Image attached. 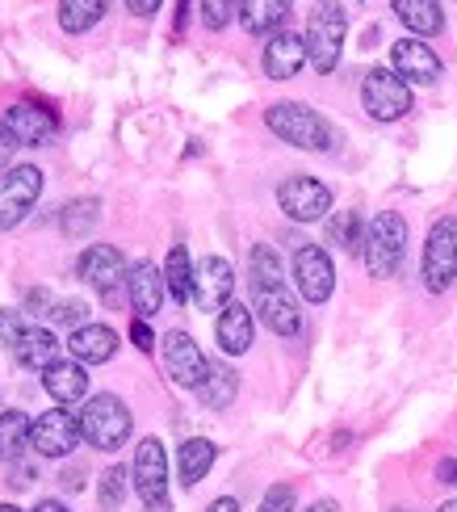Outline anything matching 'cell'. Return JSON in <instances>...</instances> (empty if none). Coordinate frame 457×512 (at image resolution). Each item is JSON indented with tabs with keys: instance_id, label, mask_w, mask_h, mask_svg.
<instances>
[{
	"instance_id": "6da1fadb",
	"label": "cell",
	"mask_w": 457,
	"mask_h": 512,
	"mask_svg": "<svg viewBox=\"0 0 457 512\" xmlns=\"http://www.w3.org/2000/svg\"><path fill=\"white\" fill-rule=\"evenodd\" d=\"M265 122H269V131L281 143L298 147V152H328V147H332V126L323 122V114H315L311 105H302V101H277V105H269Z\"/></svg>"
},
{
	"instance_id": "7a4b0ae2",
	"label": "cell",
	"mask_w": 457,
	"mask_h": 512,
	"mask_svg": "<svg viewBox=\"0 0 457 512\" xmlns=\"http://www.w3.org/2000/svg\"><path fill=\"white\" fill-rule=\"evenodd\" d=\"M403 252H407V219L399 210L374 215V223L365 227V248H361L369 277H395L403 265Z\"/></svg>"
},
{
	"instance_id": "3957f363",
	"label": "cell",
	"mask_w": 457,
	"mask_h": 512,
	"mask_svg": "<svg viewBox=\"0 0 457 512\" xmlns=\"http://www.w3.org/2000/svg\"><path fill=\"white\" fill-rule=\"evenodd\" d=\"M80 429H84V441H89L93 450L114 454L130 437V408L118 395H93L80 408Z\"/></svg>"
},
{
	"instance_id": "277c9868",
	"label": "cell",
	"mask_w": 457,
	"mask_h": 512,
	"mask_svg": "<svg viewBox=\"0 0 457 512\" xmlns=\"http://www.w3.org/2000/svg\"><path fill=\"white\" fill-rule=\"evenodd\" d=\"M344 34H348V17L336 0H319L307 17V55L315 63V72H332L344 51Z\"/></svg>"
},
{
	"instance_id": "5b68a950",
	"label": "cell",
	"mask_w": 457,
	"mask_h": 512,
	"mask_svg": "<svg viewBox=\"0 0 457 512\" xmlns=\"http://www.w3.org/2000/svg\"><path fill=\"white\" fill-rule=\"evenodd\" d=\"M420 269H424V286H428L432 294H445V290L457 282V219H453V215H445V219L432 223L428 240H424V261H420Z\"/></svg>"
},
{
	"instance_id": "8992f818",
	"label": "cell",
	"mask_w": 457,
	"mask_h": 512,
	"mask_svg": "<svg viewBox=\"0 0 457 512\" xmlns=\"http://www.w3.org/2000/svg\"><path fill=\"white\" fill-rule=\"evenodd\" d=\"M361 105L374 122H399L411 110V84L395 68H374L361 80Z\"/></svg>"
},
{
	"instance_id": "52a82bcc",
	"label": "cell",
	"mask_w": 457,
	"mask_h": 512,
	"mask_svg": "<svg viewBox=\"0 0 457 512\" xmlns=\"http://www.w3.org/2000/svg\"><path fill=\"white\" fill-rule=\"evenodd\" d=\"M42 185H47V177H42V168H34V164H13L9 173L0 177V231H13L30 215L42 198Z\"/></svg>"
},
{
	"instance_id": "ba28073f",
	"label": "cell",
	"mask_w": 457,
	"mask_h": 512,
	"mask_svg": "<svg viewBox=\"0 0 457 512\" xmlns=\"http://www.w3.org/2000/svg\"><path fill=\"white\" fill-rule=\"evenodd\" d=\"M135 487H139V500L147 504V512H172L168 508V454L160 437H143L139 450H135Z\"/></svg>"
},
{
	"instance_id": "9c48e42d",
	"label": "cell",
	"mask_w": 457,
	"mask_h": 512,
	"mask_svg": "<svg viewBox=\"0 0 457 512\" xmlns=\"http://www.w3.org/2000/svg\"><path fill=\"white\" fill-rule=\"evenodd\" d=\"M80 441H84L80 412H68V408L42 412V416L34 420V429H30V445H34L42 458H68Z\"/></svg>"
},
{
	"instance_id": "30bf717a",
	"label": "cell",
	"mask_w": 457,
	"mask_h": 512,
	"mask_svg": "<svg viewBox=\"0 0 457 512\" xmlns=\"http://www.w3.org/2000/svg\"><path fill=\"white\" fill-rule=\"evenodd\" d=\"M160 349H164V370H168V378L177 382V387H185V391H198L202 382H206V370H210V361H206V353L198 349V340L177 328V332H168V336L160 340Z\"/></svg>"
},
{
	"instance_id": "8fae6325",
	"label": "cell",
	"mask_w": 457,
	"mask_h": 512,
	"mask_svg": "<svg viewBox=\"0 0 457 512\" xmlns=\"http://www.w3.org/2000/svg\"><path fill=\"white\" fill-rule=\"evenodd\" d=\"M277 202L294 223H315L332 210V189L315 177H286L277 189Z\"/></svg>"
},
{
	"instance_id": "7c38bea8",
	"label": "cell",
	"mask_w": 457,
	"mask_h": 512,
	"mask_svg": "<svg viewBox=\"0 0 457 512\" xmlns=\"http://www.w3.org/2000/svg\"><path fill=\"white\" fill-rule=\"evenodd\" d=\"M294 282H298V294L307 303H328L332 290H336V269H332V256L323 252L319 244H307L294 252Z\"/></svg>"
},
{
	"instance_id": "4fadbf2b",
	"label": "cell",
	"mask_w": 457,
	"mask_h": 512,
	"mask_svg": "<svg viewBox=\"0 0 457 512\" xmlns=\"http://www.w3.org/2000/svg\"><path fill=\"white\" fill-rule=\"evenodd\" d=\"M5 131L17 139V147H47L59 135V118L47 105L34 101H17L5 110Z\"/></svg>"
},
{
	"instance_id": "5bb4252c",
	"label": "cell",
	"mask_w": 457,
	"mask_h": 512,
	"mask_svg": "<svg viewBox=\"0 0 457 512\" xmlns=\"http://www.w3.org/2000/svg\"><path fill=\"white\" fill-rule=\"evenodd\" d=\"M252 311L260 315L273 336H298L302 332V311L286 286H252Z\"/></svg>"
},
{
	"instance_id": "9a60e30c",
	"label": "cell",
	"mask_w": 457,
	"mask_h": 512,
	"mask_svg": "<svg viewBox=\"0 0 457 512\" xmlns=\"http://www.w3.org/2000/svg\"><path fill=\"white\" fill-rule=\"evenodd\" d=\"M76 269H80L84 282H89L97 294H105V298L118 294V286L130 277L122 252H118L114 244H89V248L80 252V265H76Z\"/></svg>"
},
{
	"instance_id": "2e32d148",
	"label": "cell",
	"mask_w": 457,
	"mask_h": 512,
	"mask_svg": "<svg viewBox=\"0 0 457 512\" xmlns=\"http://www.w3.org/2000/svg\"><path fill=\"white\" fill-rule=\"evenodd\" d=\"M231 290H235V269L223 256H206L193 269V303H198V311H223L231 303Z\"/></svg>"
},
{
	"instance_id": "e0dca14e",
	"label": "cell",
	"mask_w": 457,
	"mask_h": 512,
	"mask_svg": "<svg viewBox=\"0 0 457 512\" xmlns=\"http://www.w3.org/2000/svg\"><path fill=\"white\" fill-rule=\"evenodd\" d=\"M390 63H395V72L407 80V84H437L441 76V59L437 51L428 47L420 38H403L390 47Z\"/></svg>"
},
{
	"instance_id": "ac0fdd59",
	"label": "cell",
	"mask_w": 457,
	"mask_h": 512,
	"mask_svg": "<svg viewBox=\"0 0 457 512\" xmlns=\"http://www.w3.org/2000/svg\"><path fill=\"white\" fill-rule=\"evenodd\" d=\"M126 290H130V307H135V319H151L160 307H164V273L151 265V261H139L130 265V277H126Z\"/></svg>"
},
{
	"instance_id": "d6986e66",
	"label": "cell",
	"mask_w": 457,
	"mask_h": 512,
	"mask_svg": "<svg viewBox=\"0 0 457 512\" xmlns=\"http://www.w3.org/2000/svg\"><path fill=\"white\" fill-rule=\"evenodd\" d=\"M252 332H256V315L248 303H227L219 311V324H214V336H219V349L227 357H239L252 349Z\"/></svg>"
},
{
	"instance_id": "ffe728a7",
	"label": "cell",
	"mask_w": 457,
	"mask_h": 512,
	"mask_svg": "<svg viewBox=\"0 0 457 512\" xmlns=\"http://www.w3.org/2000/svg\"><path fill=\"white\" fill-rule=\"evenodd\" d=\"M307 59H311L307 55V38L281 30V34L269 38V47H265V76L269 80H294Z\"/></svg>"
},
{
	"instance_id": "44dd1931",
	"label": "cell",
	"mask_w": 457,
	"mask_h": 512,
	"mask_svg": "<svg viewBox=\"0 0 457 512\" xmlns=\"http://www.w3.org/2000/svg\"><path fill=\"white\" fill-rule=\"evenodd\" d=\"M68 349L80 366H101V361H110L118 353V332L110 324H84L72 332Z\"/></svg>"
},
{
	"instance_id": "7402d4cb",
	"label": "cell",
	"mask_w": 457,
	"mask_h": 512,
	"mask_svg": "<svg viewBox=\"0 0 457 512\" xmlns=\"http://www.w3.org/2000/svg\"><path fill=\"white\" fill-rule=\"evenodd\" d=\"M42 391H47L59 408H68V403L84 399V391H89V374H84V366L76 357L55 361L51 370H42Z\"/></svg>"
},
{
	"instance_id": "603a6c76",
	"label": "cell",
	"mask_w": 457,
	"mask_h": 512,
	"mask_svg": "<svg viewBox=\"0 0 457 512\" xmlns=\"http://www.w3.org/2000/svg\"><path fill=\"white\" fill-rule=\"evenodd\" d=\"M294 0H239V21H244V30L256 34V38H273L281 34V21L290 17Z\"/></svg>"
},
{
	"instance_id": "cb8c5ba5",
	"label": "cell",
	"mask_w": 457,
	"mask_h": 512,
	"mask_svg": "<svg viewBox=\"0 0 457 512\" xmlns=\"http://www.w3.org/2000/svg\"><path fill=\"white\" fill-rule=\"evenodd\" d=\"M13 357H17L26 370H51L55 361H59V340H55L51 328H26V336L17 340Z\"/></svg>"
},
{
	"instance_id": "d4e9b609",
	"label": "cell",
	"mask_w": 457,
	"mask_h": 512,
	"mask_svg": "<svg viewBox=\"0 0 457 512\" xmlns=\"http://www.w3.org/2000/svg\"><path fill=\"white\" fill-rule=\"evenodd\" d=\"M214 441H206V437H189L181 450H177V475H181V483L185 487H198L202 479H206V471L214 466Z\"/></svg>"
},
{
	"instance_id": "484cf974",
	"label": "cell",
	"mask_w": 457,
	"mask_h": 512,
	"mask_svg": "<svg viewBox=\"0 0 457 512\" xmlns=\"http://www.w3.org/2000/svg\"><path fill=\"white\" fill-rule=\"evenodd\" d=\"M399 13V21L411 34H441L445 30V13L437 0H390Z\"/></svg>"
},
{
	"instance_id": "4316f807",
	"label": "cell",
	"mask_w": 457,
	"mask_h": 512,
	"mask_svg": "<svg viewBox=\"0 0 457 512\" xmlns=\"http://www.w3.org/2000/svg\"><path fill=\"white\" fill-rule=\"evenodd\" d=\"M239 391V374L231 366H223V361H210V370H206V382L198 387V399L206 403L210 412H223L227 403L235 399Z\"/></svg>"
},
{
	"instance_id": "83f0119b",
	"label": "cell",
	"mask_w": 457,
	"mask_h": 512,
	"mask_svg": "<svg viewBox=\"0 0 457 512\" xmlns=\"http://www.w3.org/2000/svg\"><path fill=\"white\" fill-rule=\"evenodd\" d=\"M105 9L110 0H59V26L68 34H84L105 17Z\"/></svg>"
},
{
	"instance_id": "f1b7e54d",
	"label": "cell",
	"mask_w": 457,
	"mask_h": 512,
	"mask_svg": "<svg viewBox=\"0 0 457 512\" xmlns=\"http://www.w3.org/2000/svg\"><path fill=\"white\" fill-rule=\"evenodd\" d=\"M97 219H101V202L97 198H76V202H68L59 210V227H63V236L68 240H84L97 227Z\"/></svg>"
},
{
	"instance_id": "f546056e",
	"label": "cell",
	"mask_w": 457,
	"mask_h": 512,
	"mask_svg": "<svg viewBox=\"0 0 457 512\" xmlns=\"http://www.w3.org/2000/svg\"><path fill=\"white\" fill-rule=\"evenodd\" d=\"M30 429L34 420L26 412H0V458L5 462L21 458V450L30 445Z\"/></svg>"
},
{
	"instance_id": "4dcf8cb0",
	"label": "cell",
	"mask_w": 457,
	"mask_h": 512,
	"mask_svg": "<svg viewBox=\"0 0 457 512\" xmlns=\"http://www.w3.org/2000/svg\"><path fill=\"white\" fill-rule=\"evenodd\" d=\"M164 286H168V294H172V303H189V298H193V265H189L185 244H177V248L168 252Z\"/></svg>"
},
{
	"instance_id": "1f68e13d",
	"label": "cell",
	"mask_w": 457,
	"mask_h": 512,
	"mask_svg": "<svg viewBox=\"0 0 457 512\" xmlns=\"http://www.w3.org/2000/svg\"><path fill=\"white\" fill-rule=\"evenodd\" d=\"M328 244L344 248V252H361L365 248V223L357 210H340V215L328 219Z\"/></svg>"
},
{
	"instance_id": "d6a6232c",
	"label": "cell",
	"mask_w": 457,
	"mask_h": 512,
	"mask_svg": "<svg viewBox=\"0 0 457 512\" xmlns=\"http://www.w3.org/2000/svg\"><path fill=\"white\" fill-rule=\"evenodd\" d=\"M252 286H286L277 248H269V244H256L252 248Z\"/></svg>"
},
{
	"instance_id": "836d02e7",
	"label": "cell",
	"mask_w": 457,
	"mask_h": 512,
	"mask_svg": "<svg viewBox=\"0 0 457 512\" xmlns=\"http://www.w3.org/2000/svg\"><path fill=\"white\" fill-rule=\"evenodd\" d=\"M126 483H130V471L126 466H110V471L101 475V508L105 512H118L122 508V500H126Z\"/></svg>"
},
{
	"instance_id": "e575fe53",
	"label": "cell",
	"mask_w": 457,
	"mask_h": 512,
	"mask_svg": "<svg viewBox=\"0 0 457 512\" xmlns=\"http://www.w3.org/2000/svg\"><path fill=\"white\" fill-rule=\"evenodd\" d=\"M235 13H239V0H202V21H206V30H223Z\"/></svg>"
},
{
	"instance_id": "d590c367",
	"label": "cell",
	"mask_w": 457,
	"mask_h": 512,
	"mask_svg": "<svg viewBox=\"0 0 457 512\" xmlns=\"http://www.w3.org/2000/svg\"><path fill=\"white\" fill-rule=\"evenodd\" d=\"M21 336H26V324H21V311L0 307V345L17 349V340H21Z\"/></svg>"
},
{
	"instance_id": "8d00e7d4",
	"label": "cell",
	"mask_w": 457,
	"mask_h": 512,
	"mask_svg": "<svg viewBox=\"0 0 457 512\" xmlns=\"http://www.w3.org/2000/svg\"><path fill=\"white\" fill-rule=\"evenodd\" d=\"M260 512H294V487L290 483L269 487L265 500H260Z\"/></svg>"
},
{
	"instance_id": "74e56055",
	"label": "cell",
	"mask_w": 457,
	"mask_h": 512,
	"mask_svg": "<svg viewBox=\"0 0 457 512\" xmlns=\"http://www.w3.org/2000/svg\"><path fill=\"white\" fill-rule=\"evenodd\" d=\"M84 311H89V307H84V303H76V298H72V303H59V311H55V324H63V328H84Z\"/></svg>"
},
{
	"instance_id": "f35d334b",
	"label": "cell",
	"mask_w": 457,
	"mask_h": 512,
	"mask_svg": "<svg viewBox=\"0 0 457 512\" xmlns=\"http://www.w3.org/2000/svg\"><path fill=\"white\" fill-rule=\"evenodd\" d=\"M26 307H30L34 315H47V319H55V311H59V298H55L51 290H30Z\"/></svg>"
},
{
	"instance_id": "ab89813d",
	"label": "cell",
	"mask_w": 457,
	"mask_h": 512,
	"mask_svg": "<svg viewBox=\"0 0 457 512\" xmlns=\"http://www.w3.org/2000/svg\"><path fill=\"white\" fill-rule=\"evenodd\" d=\"M130 340H135V345H139L143 353L156 349V332H151L147 319H135V324H130Z\"/></svg>"
},
{
	"instance_id": "60d3db41",
	"label": "cell",
	"mask_w": 457,
	"mask_h": 512,
	"mask_svg": "<svg viewBox=\"0 0 457 512\" xmlns=\"http://www.w3.org/2000/svg\"><path fill=\"white\" fill-rule=\"evenodd\" d=\"M13 147H17V139L5 131V122H0V173H9V156H13Z\"/></svg>"
},
{
	"instance_id": "b9f144b4",
	"label": "cell",
	"mask_w": 457,
	"mask_h": 512,
	"mask_svg": "<svg viewBox=\"0 0 457 512\" xmlns=\"http://www.w3.org/2000/svg\"><path fill=\"white\" fill-rule=\"evenodd\" d=\"M126 9L135 13V17H151V13L160 9V0H126Z\"/></svg>"
},
{
	"instance_id": "7bdbcfd3",
	"label": "cell",
	"mask_w": 457,
	"mask_h": 512,
	"mask_svg": "<svg viewBox=\"0 0 457 512\" xmlns=\"http://www.w3.org/2000/svg\"><path fill=\"white\" fill-rule=\"evenodd\" d=\"M437 479L449 483V487H457V458H445V462L437 466Z\"/></svg>"
},
{
	"instance_id": "ee69618b",
	"label": "cell",
	"mask_w": 457,
	"mask_h": 512,
	"mask_svg": "<svg viewBox=\"0 0 457 512\" xmlns=\"http://www.w3.org/2000/svg\"><path fill=\"white\" fill-rule=\"evenodd\" d=\"M206 512H239V500H231V496H219V500H214Z\"/></svg>"
},
{
	"instance_id": "f6af8a7d",
	"label": "cell",
	"mask_w": 457,
	"mask_h": 512,
	"mask_svg": "<svg viewBox=\"0 0 457 512\" xmlns=\"http://www.w3.org/2000/svg\"><path fill=\"white\" fill-rule=\"evenodd\" d=\"M59 483H63V487H72V492H80V483H84V471H63V475H59Z\"/></svg>"
},
{
	"instance_id": "bcb514c9",
	"label": "cell",
	"mask_w": 457,
	"mask_h": 512,
	"mask_svg": "<svg viewBox=\"0 0 457 512\" xmlns=\"http://www.w3.org/2000/svg\"><path fill=\"white\" fill-rule=\"evenodd\" d=\"M30 512H68V504H63V500H38Z\"/></svg>"
},
{
	"instance_id": "7dc6e473",
	"label": "cell",
	"mask_w": 457,
	"mask_h": 512,
	"mask_svg": "<svg viewBox=\"0 0 457 512\" xmlns=\"http://www.w3.org/2000/svg\"><path fill=\"white\" fill-rule=\"evenodd\" d=\"M307 512H340V504H336V500H315Z\"/></svg>"
},
{
	"instance_id": "c3c4849f",
	"label": "cell",
	"mask_w": 457,
	"mask_h": 512,
	"mask_svg": "<svg viewBox=\"0 0 457 512\" xmlns=\"http://www.w3.org/2000/svg\"><path fill=\"white\" fill-rule=\"evenodd\" d=\"M437 512H457V500H445V504H441Z\"/></svg>"
},
{
	"instance_id": "681fc988",
	"label": "cell",
	"mask_w": 457,
	"mask_h": 512,
	"mask_svg": "<svg viewBox=\"0 0 457 512\" xmlns=\"http://www.w3.org/2000/svg\"><path fill=\"white\" fill-rule=\"evenodd\" d=\"M0 512H21V508L17 504H0Z\"/></svg>"
}]
</instances>
